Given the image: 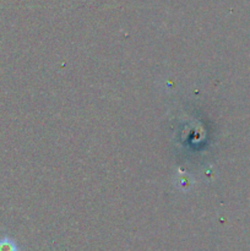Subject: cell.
<instances>
[{
  "label": "cell",
  "mask_w": 250,
  "mask_h": 251,
  "mask_svg": "<svg viewBox=\"0 0 250 251\" xmlns=\"http://www.w3.org/2000/svg\"><path fill=\"white\" fill-rule=\"evenodd\" d=\"M0 251H19L16 243L9 237H4L0 239Z\"/></svg>",
  "instance_id": "6da1fadb"
}]
</instances>
